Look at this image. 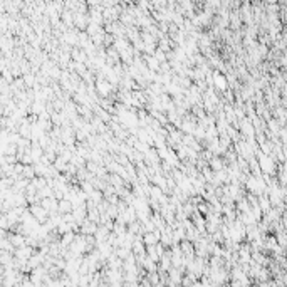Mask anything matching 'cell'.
I'll use <instances>...</instances> for the list:
<instances>
[{
  "label": "cell",
  "instance_id": "6da1fadb",
  "mask_svg": "<svg viewBox=\"0 0 287 287\" xmlns=\"http://www.w3.org/2000/svg\"><path fill=\"white\" fill-rule=\"evenodd\" d=\"M213 81H215V84H217L220 89H225V86H227V82H225V79H223L222 76H215L213 77Z\"/></svg>",
  "mask_w": 287,
  "mask_h": 287
}]
</instances>
